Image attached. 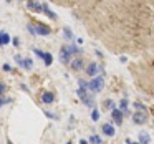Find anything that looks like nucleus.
<instances>
[{
    "label": "nucleus",
    "instance_id": "nucleus-1",
    "mask_svg": "<svg viewBox=\"0 0 154 144\" xmlns=\"http://www.w3.org/2000/svg\"><path fill=\"white\" fill-rule=\"evenodd\" d=\"M76 96L80 98V101L85 104V106L91 108V109H94V108H96V101H94V96H93L91 93H88L86 90H80V88H78V90H76Z\"/></svg>",
    "mask_w": 154,
    "mask_h": 144
},
{
    "label": "nucleus",
    "instance_id": "nucleus-19",
    "mask_svg": "<svg viewBox=\"0 0 154 144\" xmlns=\"http://www.w3.org/2000/svg\"><path fill=\"white\" fill-rule=\"evenodd\" d=\"M63 37L66 38V40H75V35H73V32H71L70 27H63Z\"/></svg>",
    "mask_w": 154,
    "mask_h": 144
},
{
    "label": "nucleus",
    "instance_id": "nucleus-37",
    "mask_svg": "<svg viewBox=\"0 0 154 144\" xmlns=\"http://www.w3.org/2000/svg\"><path fill=\"white\" fill-rule=\"evenodd\" d=\"M7 144H14V142H12V141H10V139H8V141H7Z\"/></svg>",
    "mask_w": 154,
    "mask_h": 144
},
{
    "label": "nucleus",
    "instance_id": "nucleus-8",
    "mask_svg": "<svg viewBox=\"0 0 154 144\" xmlns=\"http://www.w3.org/2000/svg\"><path fill=\"white\" fill-rule=\"evenodd\" d=\"M40 100L43 104H53L55 103V93L53 91H42Z\"/></svg>",
    "mask_w": 154,
    "mask_h": 144
},
{
    "label": "nucleus",
    "instance_id": "nucleus-6",
    "mask_svg": "<svg viewBox=\"0 0 154 144\" xmlns=\"http://www.w3.org/2000/svg\"><path fill=\"white\" fill-rule=\"evenodd\" d=\"M133 123L136 126H143V124L147 123V113H141V111H136L133 113Z\"/></svg>",
    "mask_w": 154,
    "mask_h": 144
},
{
    "label": "nucleus",
    "instance_id": "nucleus-5",
    "mask_svg": "<svg viewBox=\"0 0 154 144\" xmlns=\"http://www.w3.org/2000/svg\"><path fill=\"white\" fill-rule=\"evenodd\" d=\"M33 27H35V33L40 35V37H48V35L51 33V28L48 27V25L42 23V22H35Z\"/></svg>",
    "mask_w": 154,
    "mask_h": 144
},
{
    "label": "nucleus",
    "instance_id": "nucleus-32",
    "mask_svg": "<svg viewBox=\"0 0 154 144\" xmlns=\"http://www.w3.org/2000/svg\"><path fill=\"white\" fill-rule=\"evenodd\" d=\"M94 53H96V57L103 58V51H101V50H94Z\"/></svg>",
    "mask_w": 154,
    "mask_h": 144
},
{
    "label": "nucleus",
    "instance_id": "nucleus-20",
    "mask_svg": "<svg viewBox=\"0 0 154 144\" xmlns=\"http://www.w3.org/2000/svg\"><path fill=\"white\" fill-rule=\"evenodd\" d=\"M104 108H106V109H109V113H111L113 109H116V104H114L113 100H109V98H108V100H104Z\"/></svg>",
    "mask_w": 154,
    "mask_h": 144
},
{
    "label": "nucleus",
    "instance_id": "nucleus-13",
    "mask_svg": "<svg viewBox=\"0 0 154 144\" xmlns=\"http://www.w3.org/2000/svg\"><path fill=\"white\" fill-rule=\"evenodd\" d=\"M10 43H12V38L8 35V32L0 30V47H8Z\"/></svg>",
    "mask_w": 154,
    "mask_h": 144
},
{
    "label": "nucleus",
    "instance_id": "nucleus-17",
    "mask_svg": "<svg viewBox=\"0 0 154 144\" xmlns=\"http://www.w3.org/2000/svg\"><path fill=\"white\" fill-rule=\"evenodd\" d=\"M43 63H45V66H51V65H53V55H51L50 51H45Z\"/></svg>",
    "mask_w": 154,
    "mask_h": 144
},
{
    "label": "nucleus",
    "instance_id": "nucleus-21",
    "mask_svg": "<svg viewBox=\"0 0 154 144\" xmlns=\"http://www.w3.org/2000/svg\"><path fill=\"white\" fill-rule=\"evenodd\" d=\"M134 109H136V111H141V113H146L147 108H146V104H144V103H141V101H136V103H134Z\"/></svg>",
    "mask_w": 154,
    "mask_h": 144
},
{
    "label": "nucleus",
    "instance_id": "nucleus-27",
    "mask_svg": "<svg viewBox=\"0 0 154 144\" xmlns=\"http://www.w3.org/2000/svg\"><path fill=\"white\" fill-rule=\"evenodd\" d=\"M14 60H15V63H17L18 66L22 68V61H23V57H22V55H18V53H15V55H14Z\"/></svg>",
    "mask_w": 154,
    "mask_h": 144
},
{
    "label": "nucleus",
    "instance_id": "nucleus-24",
    "mask_svg": "<svg viewBox=\"0 0 154 144\" xmlns=\"http://www.w3.org/2000/svg\"><path fill=\"white\" fill-rule=\"evenodd\" d=\"M78 88H80V90H86L88 91V81L83 80V78H80V80H78Z\"/></svg>",
    "mask_w": 154,
    "mask_h": 144
},
{
    "label": "nucleus",
    "instance_id": "nucleus-36",
    "mask_svg": "<svg viewBox=\"0 0 154 144\" xmlns=\"http://www.w3.org/2000/svg\"><path fill=\"white\" fill-rule=\"evenodd\" d=\"M80 144H90V142H88L86 139H80Z\"/></svg>",
    "mask_w": 154,
    "mask_h": 144
},
{
    "label": "nucleus",
    "instance_id": "nucleus-28",
    "mask_svg": "<svg viewBox=\"0 0 154 144\" xmlns=\"http://www.w3.org/2000/svg\"><path fill=\"white\" fill-rule=\"evenodd\" d=\"M27 32L32 35V37H35V35H37V33H35V27H33V23H27Z\"/></svg>",
    "mask_w": 154,
    "mask_h": 144
},
{
    "label": "nucleus",
    "instance_id": "nucleus-9",
    "mask_svg": "<svg viewBox=\"0 0 154 144\" xmlns=\"http://www.w3.org/2000/svg\"><path fill=\"white\" fill-rule=\"evenodd\" d=\"M42 14H45L48 18H51V20H58V15L51 10L50 5H48L47 2H43V4H42Z\"/></svg>",
    "mask_w": 154,
    "mask_h": 144
},
{
    "label": "nucleus",
    "instance_id": "nucleus-12",
    "mask_svg": "<svg viewBox=\"0 0 154 144\" xmlns=\"http://www.w3.org/2000/svg\"><path fill=\"white\" fill-rule=\"evenodd\" d=\"M118 109L123 113V116H128L129 113V101H128V98H123V100H119V106H118Z\"/></svg>",
    "mask_w": 154,
    "mask_h": 144
},
{
    "label": "nucleus",
    "instance_id": "nucleus-31",
    "mask_svg": "<svg viewBox=\"0 0 154 144\" xmlns=\"http://www.w3.org/2000/svg\"><path fill=\"white\" fill-rule=\"evenodd\" d=\"M12 45H14L15 48H18V47H20V38H18V37H14V38H12Z\"/></svg>",
    "mask_w": 154,
    "mask_h": 144
},
{
    "label": "nucleus",
    "instance_id": "nucleus-39",
    "mask_svg": "<svg viewBox=\"0 0 154 144\" xmlns=\"http://www.w3.org/2000/svg\"><path fill=\"white\" fill-rule=\"evenodd\" d=\"M66 144H73V142H71V141H68V142H66Z\"/></svg>",
    "mask_w": 154,
    "mask_h": 144
},
{
    "label": "nucleus",
    "instance_id": "nucleus-34",
    "mask_svg": "<svg viewBox=\"0 0 154 144\" xmlns=\"http://www.w3.org/2000/svg\"><path fill=\"white\" fill-rule=\"evenodd\" d=\"M119 61H121V63H126V61H128V57H119Z\"/></svg>",
    "mask_w": 154,
    "mask_h": 144
},
{
    "label": "nucleus",
    "instance_id": "nucleus-10",
    "mask_svg": "<svg viewBox=\"0 0 154 144\" xmlns=\"http://www.w3.org/2000/svg\"><path fill=\"white\" fill-rule=\"evenodd\" d=\"M101 131H103V134L108 137H114V134H116V129H114V126L111 123H104L103 126H101Z\"/></svg>",
    "mask_w": 154,
    "mask_h": 144
},
{
    "label": "nucleus",
    "instance_id": "nucleus-23",
    "mask_svg": "<svg viewBox=\"0 0 154 144\" xmlns=\"http://www.w3.org/2000/svg\"><path fill=\"white\" fill-rule=\"evenodd\" d=\"M12 98H8V96H0V108H4L5 104H10L12 103Z\"/></svg>",
    "mask_w": 154,
    "mask_h": 144
},
{
    "label": "nucleus",
    "instance_id": "nucleus-14",
    "mask_svg": "<svg viewBox=\"0 0 154 144\" xmlns=\"http://www.w3.org/2000/svg\"><path fill=\"white\" fill-rule=\"evenodd\" d=\"M22 70H25V71H32V70H33V58L23 57V61H22Z\"/></svg>",
    "mask_w": 154,
    "mask_h": 144
},
{
    "label": "nucleus",
    "instance_id": "nucleus-15",
    "mask_svg": "<svg viewBox=\"0 0 154 144\" xmlns=\"http://www.w3.org/2000/svg\"><path fill=\"white\" fill-rule=\"evenodd\" d=\"M27 8L32 12H37V14H42V2H33V0H30V2H27Z\"/></svg>",
    "mask_w": 154,
    "mask_h": 144
},
{
    "label": "nucleus",
    "instance_id": "nucleus-30",
    "mask_svg": "<svg viewBox=\"0 0 154 144\" xmlns=\"http://www.w3.org/2000/svg\"><path fill=\"white\" fill-rule=\"evenodd\" d=\"M2 70L7 71V73H12V71H14V68H12L8 63H4V65H2Z\"/></svg>",
    "mask_w": 154,
    "mask_h": 144
},
{
    "label": "nucleus",
    "instance_id": "nucleus-35",
    "mask_svg": "<svg viewBox=\"0 0 154 144\" xmlns=\"http://www.w3.org/2000/svg\"><path fill=\"white\" fill-rule=\"evenodd\" d=\"M76 43H78V45H83V38H81V37L76 38Z\"/></svg>",
    "mask_w": 154,
    "mask_h": 144
},
{
    "label": "nucleus",
    "instance_id": "nucleus-25",
    "mask_svg": "<svg viewBox=\"0 0 154 144\" xmlns=\"http://www.w3.org/2000/svg\"><path fill=\"white\" fill-rule=\"evenodd\" d=\"M32 51H33V55H35L37 58H40V60H43V55H45V51H43V50H40V48H33Z\"/></svg>",
    "mask_w": 154,
    "mask_h": 144
},
{
    "label": "nucleus",
    "instance_id": "nucleus-2",
    "mask_svg": "<svg viewBox=\"0 0 154 144\" xmlns=\"http://www.w3.org/2000/svg\"><path fill=\"white\" fill-rule=\"evenodd\" d=\"M103 90H104V78L103 76H96V78L88 81V91H90L91 94L101 93Z\"/></svg>",
    "mask_w": 154,
    "mask_h": 144
},
{
    "label": "nucleus",
    "instance_id": "nucleus-3",
    "mask_svg": "<svg viewBox=\"0 0 154 144\" xmlns=\"http://www.w3.org/2000/svg\"><path fill=\"white\" fill-rule=\"evenodd\" d=\"M85 73H86V76H90L91 80L100 76V65H98L96 61H90V63L85 66Z\"/></svg>",
    "mask_w": 154,
    "mask_h": 144
},
{
    "label": "nucleus",
    "instance_id": "nucleus-18",
    "mask_svg": "<svg viewBox=\"0 0 154 144\" xmlns=\"http://www.w3.org/2000/svg\"><path fill=\"white\" fill-rule=\"evenodd\" d=\"M88 142H90V144H101V142H103V139H101L100 134H91V136L88 137Z\"/></svg>",
    "mask_w": 154,
    "mask_h": 144
},
{
    "label": "nucleus",
    "instance_id": "nucleus-29",
    "mask_svg": "<svg viewBox=\"0 0 154 144\" xmlns=\"http://www.w3.org/2000/svg\"><path fill=\"white\" fill-rule=\"evenodd\" d=\"M7 84L4 83V81H0V96H5V91H7Z\"/></svg>",
    "mask_w": 154,
    "mask_h": 144
},
{
    "label": "nucleus",
    "instance_id": "nucleus-4",
    "mask_svg": "<svg viewBox=\"0 0 154 144\" xmlns=\"http://www.w3.org/2000/svg\"><path fill=\"white\" fill-rule=\"evenodd\" d=\"M58 58H60V63L61 65H70L71 60H73V55L68 51V47L66 45H63V47L60 48V55H58Z\"/></svg>",
    "mask_w": 154,
    "mask_h": 144
},
{
    "label": "nucleus",
    "instance_id": "nucleus-38",
    "mask_svg": "<svg viewBox=\"0 0 154 144\" xmlns=\"http://www.w3.org/2000/svg\"><path fill=\"white\" fill-rule=\"evenodd\" d=\"M151 111H152V114H154V106H152V108H151Z\"/></svg>",
    "mask_w": 154,
    "mask_h": 144
},
{
    "label": "nucleus",
    "instance_id": "nucleus-11",
    "mask_svg": "<svg viewBox=\"0 0 154 144\" xmlns=\"http://www.w3.org/2000/svg\"><path fill=\"white\" fill-rule=\"evenodd\" d=\"M111 119L114 121V124H116V126H121V124H123V119H124V116H123V113H121L119 109H113L111 111Z\"/></svg>",
    "mask_w": 154,
    "mask_h": 144
},
{
    "label": "nucleus",
    "instance_id": "nucleus-7",
    "mask_svg": "<svg viewBox=\"0 0 154 144\" xmlns=\"http://www.w3.org/2000/svg\"><path fill=\"white\" fill-rule=\"evenodd\" d=\"M70 66H71V70L73 71H81V70H85V60L81 57H75L73 60H71V63H70Z\"/></svg>",
    "mask_w": 154,
    "mask_h": 144
},
{
    "label": "nucleus",
    "instance_id": "nucleus-26",
    "mask_svg": "<svg viewBox=\"0 0 154 144\" xmlns=\"http://www.w3.org/2000/svg\"><path fill=\"white\" fill-rule=\"evenodd\" d=\"M43 114L48 118V119H58V116L53 113V111H48V109H45V111H43Z\"/></svg>",
    "mask_w": 154,
    "mask_h": 144
},
{
    "label": "nucleus",
    "instance_id": "nucleus-16",
    "mask_svg": "<svg viewBox=\"0 0 154 144\" xmlns=\"http://www.w3.org/2000/svg\"><path fill=\"white\" fill-rule=\"evenodd\" d=\"M137 142L139 144H149L151 142V136L146 133V131H139V134H137Z\"/></svg>",
    "mask_w": 154,
    "mask_h": 144
},
{
    "label": "nucleus",
    "instance_id": "nucleus-33",
    "mask_svg": "<svg viewBox=\"0 0 154 144\" xmlns=\"http://www.w3.org/2000/svg\"><path fill=\"white\" fill-rule=\"evenodd\" d=\"M124 142H126V144H139V142H134V141H131L129 137H128V139H124Z\"/></svg>",
    "mask_w": 154,
    "mask_h": 144
},
{
    "label": "nucleus",
    "instance_id": "nucleus-22",
    "mask_svg": "<svg viewBox=\"0 0 154 144\" xmlns=\"http://www.w3.org/2000/svg\"><path fill=\"white\" fill-rule=\"evenodd\" d=\"M100 118H101V113L94 108V109H91V121H94V123H98L100 121Z\"/></svg>",
    "mask_w": 154,
    "mask_h": 144
}]
</instances>
